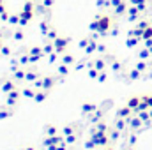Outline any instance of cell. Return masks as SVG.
I'll return each mask as SVG.
<instances>
[{
  "mask_svg": "<svg viewBox=\"0 0 152 150\" xmlns=\"http://www.w3.org/2000/svg\"><path fill=\"white\" fill-rule=\"evenodd\" d=\"M90 138L97 143V147H106V145H108V136H106V133H99V131L94 129V136H90Z\"/></svg>",
  "mask_w": 152,
  "mask_h": 150,
  "instance_id": "1",
  "label": "cell"
},
{
  "mask_svg": "<svg viewBox=\"0 0 152 150\" xmlns=\"http://www.w3.org/2000/svg\"><path fill=\"white\" fill-rule=\"evenodd\" d=\"M55 51L57 53H64L66 51V46H67V39H55Z\"/></svg>",
  "mask_w": 152,
  "mask_h": 150,
  "instance_id": "2",
  "label": "cell"
},
{
  "mask_svg": "<svg viewBox=\"0 0 152 150\" xmlns=\"http://www.w3.org/2000/svg\"><path fill=\"white\" fill-rule=\"evenodd\" d=\"M41 57H42V50L41 48H32L30 50V62H37Z\"/></svg>",
  "mask_w": 152,
  "mask_h": 150,
  "instance_id": "3",
  "label": "cell"
},
{
  "mask_svg": "<svg viewBox=\"0 0 152 150\" xmlns=\"http://www.w3.org/2000/svg\"><path fill=\"white\" fill-rule=\"evenodd\" d=\"M53 85H55V78H53V76H46V78H42V88H44V90H50Z\"/></svg>",
  "mask_w": 152,
  "mask_h": 150,
  "instance_id": "4",
  "label": "cell"
},
{
  "mask_svg": "<svg viewBox=\"0 0 152 150\" xmlns=\"http://www.w3.org/2000/svg\"><path fill=\"white\" fill-rule=\"evenodd\" d=\"M108 28H110V20H108V18H103V20L99 21V32H101V34H106Z\"/></svg>",
  "mask_w": 152,
  "mask_h": 150,
  "instance_id": "5",
  "label": "cell"
},
{
  "mask_svg": "<svg viewBox=\"0 0 152 150\" xmlns=\"http://www.w3.org/2000/svg\"><path fill=\"white\" fill-rule=\"evenodd\" d=\"M127 122H129V125H131L133 129H138V127H140V125L143 124V120H142L140 117H134V118H129Z\"/></svg>",
  "mask_w": 152,
  "mask_h": 150,
  "instance_id": "6",
  "label": "cell"
},
{
  "mask_svg": "<svg viewBox=\"0 0 152 150\" xmlns=\"http://www.w3.org/2000/svg\"><path fill=\"white\" fill-rule=\"evenodd\" d=\"M131 110H133V108H129V106H124L122 110H118L117 117H118V118H127V117L131 115Z\"/></svg>",
  "mask_w": 152,
  "mask_h": 150,
  "instance_id": "7",
  "label": "cell"
},
{
  "mask_svg": "<svg viewBox=\"0 0 152 150\" xmlns=\"http://www.w3.org/2000/svg\"><path fill=\"white\" fill-rule=\"evenodd\" d=\"M46 97H48V92H46V90H42V92H36L34 101H36V103H42V101H46Z\"/></svg>",
  "mask_w": 152,
  "mask_h": 150,
  "instance_id": "8",
  "label": "cell"
},
{
  "mask_svg": "<svg viewBox=\"0 0 152 150\" xmlns=\"http://www.w3.org/2000/svg\"><path fill=\"white\" fill-rule=\"evenodd\" d=\"M2 90H4L5 94H9L11 90H14V83H12V81H5V83L2 85Z\"/></svg>",
  "mask_w": 152,
  "mask_h": 150,
  "instance_id": "9",
  "label": "cell"
},
{
  "mask_svg": "<svg viewBox=\"0 0 152 150\" xmlns=\"http://www.w3.org/2000/svg\"><path fill=\"white\" fill-rule=\"evenodd\" d=\"M124 127H126V120L117 117V124H115V129H117V131H122Z\"/></svg>",
  "mask_w": 152,
  "mask_h": 150,
  "instance_id": "10",
  "label": "cell"
},
{
  "mask_svg": "<svg viewBox=\"0 0 152 150\" xmlns=\"http://www.w3.org/2000/svg\"><path fill=\"white\" fill-rule=\"evenodd\" d=\"M147 67H149V66H147V62H145V60H140V62L136 64V67H134V69H138L140 73H143V71H145Z\"/></svg>",
  "mask_w": 152,
  "mask_h": 150,
  "instance_id": "11",
  "label": "cell"
},
{
  "mask_svg": "<svg viewBox=\"0 0 152 150\" xmlns=\"http://www.w3.org/2000/svg\"><path fill=\"white\" fill-rule=\"evenodd\" d=\"M75 62V58L71 57V55H62V64H67V66H71Z\"/></svg>",
  "mask_w": 152,
  "mask_h": 150,
  "instance_id": "12",
  "label": "cell"
},
{
  "mask_svg": "<svg viewBox=\"0 0 152 150\" xmlns=\"http://www.w3.org/2000/svg\"><path fill=\"white\" fill-rule=\"evenodd\" d=\"M127 106H129V108H133V110H138V108H140V99H131Z\"/></svg>",
  "mask_w": 152,
  "mask_h": 150,
  "instance_id": "13",
  "label": "cell"
},
{
  "mask_svg": "<svg viewBox=\"0 0 152 150\" xmlns=\"http://www.w3.org/2000/svg\"><path fill=\"white\" fill-rule=\"evenodd\" d=\"M96 111V104H83V113H92Z\"/></svg>",
  "mask_w": 152,
  "mask_h": 150,
  "instance_id": "14",
  "label": "cell"
},
{
  "mask_svg": "<svg viewBox=\"0 0 152 150\" xmlns=\"http://www.w3.org/2000/svg\"><path fill=\"white\" fill-rule=\"evenodd\" d=\"M21 94H23L25 97H30V99H34V97H36V92H34V90H30V88H25Z\"/></svg>",
  "mask_w": 152,
  "mask_h": 150,
  "instance_id": "15",
  "label": "cell"
},
{
  "mask_svg": "<svg viewBox=\"0 0 152 150\" xmlns=\"http://www.w3.org/2000/svg\"><path fill=\"white\" fill-rule=\"evenodd\" d=\"M101 115H103V111H101V110H97L94 115H90V122H97V120L101 118Z\"/></svg>",
  "mask_w": 152,
  "mask_h": 150,
  "instance_id": "16",
  "label": "cell"
},
{
  "mask_svg": "<svg viewBox=\"0 0 152 150\" xmlns=\"http://www.w3.org/2000/svg\"><path fill=\"white\" fill-rule=\"evenodd\" d=\"M94 66H96V69H97V71H103V69L106 67V62H104V60H97Z\"/></svg>",
  "mask_w": 152,
  "mask_h": 150,
  "instance_id": "17",
  "label": "cell"
},
{
  "mask_svg": "<svg viewBox=\"0 0 152 150\" xmlns=\"http://www.w3.org/2000/svg\"><path fill=\"white\" fill-rule=\"evenodd\" d=\"M96 131H99V133H106V131H108V127H106V124H104V122H99V124H97V127H96Z\"/></svg>",
  "mask_w": 152,
  "mask_h": 150,
  "instance_id": "18",
  "label": "cell"
},
{
  "mask_svg": "<svg viewBox=\"0 0 152 150\" xmlns=\"http://www.w3.org/2000/svg\"><path fill=\"white\" fill-rule=\"evenodd\" d=\"M140 76H142V73H140L138 69H133V71L129 73V78H131V79H138Z\"/></svg>",
  "mask_w": 152,
  "mask_h": 150,
  "instance_id": "19",
  "label": "cell"
},
{
  "mask_svg": "<svg viewBox=\"0 0 152 150\" xmlns=\"http://www.w3.org/2000/svg\"><path fill=\"white\" fill-rule=\"evenodd\" d=\"M58 73H60V74H67V73H69V67H67V64H62V66H60V67H58Z\"/></svg>",
  "mask_w": 152,
  "mask_h": 150,
  "instance_id": "20",
  "label": "cell"
},
{
  "mask_svg": "<svg viewBox=\"0 0 152 150\" xmlns=\"http://www.w3.org/2000/svg\"><path fill=\"white\" fill-rule=\"evenodd\" d=\"M27 78V73H23V71H16L14 73V79H25Z\"/></svg>",
  "mask_w": 152,
  "mask_h": 150,
  "instance_id": "21",
  "label": "cell"
},
{
  "mask_svg": "<svg viewBox=\"0 0 152 150\" xmlns=\"http://www.w3.org/2000/svg\"><path fill=\"white\" fill-rule=\"evenodd\" d=\"M149 57H151V50H142L140 58H142V60H145V58H149Z\"/></svg>",
  "mask_w": 152,
  "mask_h": 150,
  "instance_id": "22",
  "label": "cell"
},
{
  "mask_svg": "<svg viewBox=\"0 0 152 150\" xmlns=\"http://www.w3.org/2000/svg\"><path fill=\"white\" fill-rule=\"evenodd\" d=\"M46 133H48L50 136H57V127H55V125H50V127L46 129Z\"/></svg>",
  "mask_w": 152,
  "mask_h": 150,
  "instance_id": "23",
  "label": "cell"
},
{
  "mask_svg": "<svg viewBox=\"0 0 152 150\" xmlns=\"http://www.w3.org/2000/svg\"><path fill=\"white\" fill-rule=\"evenodd\" d=\"M53 48H55V46H51V44H46V46L42 48V53H46V55H50V53L53 51Z\"/></svg>",
  "mask_w": 152,
  "mask_h": 150,
  "instance_id": "24",
  "label": "cell"
},
{
  "mask_svg": "<svg viewBox=\"0 0 152 150\" xmlns=\"http://www.w3.org/2000/svg\"><path fill=\"white\" fill-rule=\"evenodd\" d=\"M27 81H36L37 79V74L36 73H27V78H25Z\"/></svg>",
  "mask_w": 152,
  "mask_h": 150,
  "instance_id": "25",
  "label": "cell"
},
{
  "mask_svg": "<svg viewBox=\"0 0 152 150\" xmlns=\"http://www.w3.org/2000/svg\"><path fill=\"white\" fill-rule=\"evenodd\" d=\"M73 129H75V127H73V125H69V127H64V129H62V133H64L66 136H69V134H73Z\"/></svg>",
  "mask_w": 152,
  "mask_h": 150,
  "instance_id": "26",
  "label": "cell"
},
{
  "mask_svg": "<svg viewBox=\"0 0 152 150\" xmlns=\"http://www.w3.org/2000/svg\"><path fill=\"white\" fill-rule=\"evenodd\" d=\"M94 50H96V42H90V44L87 46V50H85V51H87V53H94Z\"/></svg>",
  "mask_w": 152,
  "mask_h": 150,
  "instance_id": "27",
  "label": "cell"
},
{
  "mask_svg": "<svg viewBox=\"0 0 152 150\" xmlns=\"http://www.w3.org/2000/svg\"><path fill=\"white\" fill-rule=\"evenodd\" d=\"M7 95H9L11 99H18V97H20V94H18V90H11V92H9Z\"/></svg>",
  "mask_w": 152,
  "mask_h": 150,
  "instance_id": "28",
  "label": "cell"
},
{
  "mask_svg": "<svg viewBox=\"0 0 152 150\" xmlns=\"http://www.w3.org/2000/svg\"><path fill=\"white\" fill-rule=\"evenodd\" d=\"M88 76H90V78H97V76H99V71H97V69H88Z\"/></svg>",
  "mask_w": 152,
  "mask_h": 150,
  "instance_id": "29",
  "label": "cell"
},
{
  "mask_svg": "<svg viewBox=\"0 0 152 150\" xmlns=\"http://www.w3.org/2000/svg\"><path fill=\"white\" fill-rule=\"evenodd\" d=\"M0 53H2L4 57H9V55H11V50H9V48L5 46V48H2V50H0Z\"/></svg>",
  "mask_w": 152,
  "mask_h": 150,
  "instance_id": "30",
  "label": "cell"
},
{
  "mask_svg": "<svg viewBox=\"0 0 152 150\" xmlns=\"http://www.w3.org/2000/svg\"><path fill=\"white\" fill-rule=\"evenodd\" d=\"M76 141V134H69L67 136V143H75Z\"/></svg>",
  "mask_w": 152,
  "mask_h": 150,
  "instance_id": "31",
  "label": "cell"
},
{
  "mask_svg": "<svg viewBox=\"0 0 152 150\" xmlns=\"http://www.w3.org/2000/svg\"><path fill=\"white\" fill-rule=\"evenodd\" d=\"M97 78H99L97 81H101V83H103V81H106V74H103V73H99V76H97Z\"/></svg>",
  "mask_w": 152,
  "mask_h": 150,
  "instance_id": "32",
  "label": "cell"
},
{
  "mask_svg": "<svg viewBox=\"0 0 152 150\" xmlns=\"http://www.w3.org/2000/svg\"><path fill=\"white\" fill-rule=\"evenodd\" d=\"M14 39H16V41H21V39H23V34H21V32H16V34H14Z\"/></svg>",
  "mask_w": 152,
  "mask_h": 150,
  "instance_id": "33",
  "label": "cell"
},
{
  "mask_svg": "<svg viewBox=\"0 0 152 150\" xmlns=\"http://www.w3.org/2000/svg\"><path fill=\"white\" fill-rule=\"evenodd\" d=\"M34 85H36L37 88H41V87H42V79H36V81H34Z\"/></svg>",
  "mask_w": 152,
  "mask_h": 150,
  "instance_id": "34",
  "label": "cell"
},
{
  "mask_svg": "<svg viewBox=\"0 0 152 150\" xmlns=\"http://www.w3.org/2000/svg\"><path fill=\"white\" fill-rule=\"evenodd\" d=\"M136 42H138V41H136V39H129V41H127V46H134V44H136Z\"/></svg>",
  "mask_w": 152,
  "mask_h": 150,
  "instance_id": "35",
  "label": "cell"
},
{
  "mask_svg": "<svg viewBox=\"0 0 152 150\" xmlns=\"http://www.w3.org/2000/svg\"><path fill=\"white\" fill-rule=\"evenodd\" d=\"M129 143L133 145V143H136V134H131V138H129Z\"/></svg>",
  "mask_w": 152,
  "mask_h": 150,
  "instance_id": "36",
  "label": "cell"
},
{
  "mask_svg": "<svg viewBox=\"0 0 152 150\" xmlns=\"http://www.w3.org/2000/svg\"><path fill=\"white\" fill-rule=\"evenodd\" d=\"M48 37H50V39H57V34H55V32H53V30H51V32H50V34H48Z\"/></svg>",
  "mask_w": 152,
  "mask_h": 150,
  "instance_id": "37",
  "label": "cell"
},
{
  "mask_svg": "<svg viewBox=\"0 0 152 150\" xmlns=\"http://www.w3.org/2000/svg\"><path fill=\"white\" fill-rule=\"evenodd\" d=\"M57 60V55H53V53H50V62H55Z\"/></svg>",
  "mask_w": 152,
  "mask_h": 150,
  "instance_id": "38",
  "label": "cell"
},
{
  "mask_svg": "<svg viewBox=\"0 0 152 150\" xmlns=\"http://www.w3.org/2000/svg\"><path fill=\"white\" fill-rule=\"evenodd\" d=\"M117 138H118V133H117V131H113V133H112V140H117Z\"/></svg>",
  "mask_w": 152,
  "mask_h": 150,
  "instance_id": "39",
  "label": "cell"
},
{
  "mask_svg": "<svg viewBox=\"0 0 152 150\" xmlns=\"http://www.w3.org/2000/svg\"><path fill=\"white\" fill-rule=\"evenodd\" d=\"M66 149H67V147H66V145L62 143V145H58V147H57V149H55V150H66Z\"/></svg>",
  "mask_w": 152,
  "mask_h": 150,
  "instance_id": "40",
  "label": "cell"
},
{
  "mask_svg": "<svg viewBox=\"0 0 152 150\" xmlns=\"http://www.w3.org/2000/svg\"><path fill=\"white\" fill-rule=\"evenodd\" d=\"M113 69H115V71H118V69H120V64H118V62H115V64H113Z\"/></svg>",
  "mask_w": 152,
  "mask_h": 150,
  "instance_id": "41",
  "label": "cell"
},
{
  "mask_svg": "<svg viewBox=\"0 0 152 150\" xmlns=\"http://www.w3.org/2000/svg\"><path fill=\"white\" fill-rule=\"evenodd\" d=\"M104 150H115L113 147H108V149H104Z\"/></svg>",
  "mask_w": 152,
  "mask_h": 150,
  "instance_id": "42",
  "label": "cell"
},
{
  "mask_svg": "<svg viewBox=\"0 0 152 150\" xmlns=\"http://www.w3.org/2000/svg\"><path fill=\"white\" fill-rule=\"evenodd\" d=\"M149 113H151V118H152V108H151V111H149Z\"/></svg>",
  "mask_w": 152,
  "mask_h": 150,
  "instance_id": "43",
  "label": "cell"
},
{
  "mask_svg": "<svg viewBox=\"0 0 152 150\" xmlns=\"http://www.w3.org/2000/svg\"><path fill=\"white\" fill-rule=\"evenodd\" d=\"M0 50H2V44H0Z\"/></svg>",
  "mask_w": 152,
  "mask_h": 150,
  "instance_id": "44",
  "label": "cell"
},
{
  "mask_svg": "<svg viewBox=\"0 0 152 150\" xmlns=\"http://www.w3.org/2000/svg\"><path fill=\"white\" fill-rule=\"evenodd\" d=\"M129 150H133V149H129Z\"/></svg>",
  "mask_w": 152,
  "mask_h": 150,
  "instance_id": "45",
  "label": "cell"
},
{
  "mask_svg": "<svg viewBox=\"0 0 152 150\" xmlns=\"http://www.w3.org/2000/svg\"><path fill=\"white\" fill-rule=\"evenodd\" d=\"M0 37H2V36H0Z\"/></svg>",
  "mask_w": 152,
  "mask_h": 150,
  "instance_id": "46",
  "label": "cell"
}]
</instances>
